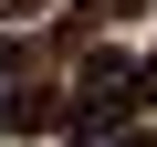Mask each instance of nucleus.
Returning a JSON list of instances; mask_svg holds the SVG:
<instances>
[{"label": "nucleus", "mask_w": 157, "mask_h": 147, "mask_svg": "<svg viewBox=\"0 0 157 147\" xmlns=\"http://www.w3.org/2000/svg\"><path fill=\"white\" fill-rule=\"evenodd\" d=\"M147 105H157V53H147V63H126V53H94V63H84V95H63V137H73V147L126 137Z\"/></svg>", "instance_id": "f257e3e1"}, {"label": "nucleus", "mask_w": 157, "mask_h": 147, "mask_svg": "<svg viewBox=\"0 0 157 147\" xmlns=\"http://www.w3.org/2000/svg\"><path fill=\"white\" fill-rule=\"evenodd\" d=\"M42 126H63V95L42 84V74H21V84L0 95V137H42Z\"/></svg>", "instance_id": "f03ea898"}, {"label": "nucleus", "mask_w": 157, "mask_h": 147, "mask_svg": "<svg viewBox=\"0 0 157 147\" xmlns=\"http://www.w3.org/2000/svg\"><path fill=\"white\" fill-rule=\"evenodd\" d=\"M136 11H147V0H84V11H63V42L73 32H105V21H136Z\"/></svg>", "instance_id": "7ed1b4c3"}, {"label": "nucleus", "mask_w": 157, "mask_h": 147, "mask_svg": "<svg viewBox=\"0 0 157 147\" xmlns=\"http://www.w3.org/2000/svg\"><path fill=\"white\" fill-rule=\"evenodd\" d=\"M21 74H32V42H11V32H0V95H11Z\"/></svg>", "instance_id": "20e7f679"}, {"label": "nucleus", "mask_w": 157, "mask_h": 147, "mask_svg": "<svg viewBox=\"0 0 157 147\" xmlns=\"http://www.w3.org/2000/svg\"><path fill=\"white\" fill-rule=\"evenodd\" d=\"M42 11H52V0H0V32H32Z\"/></svg>", "instance_id": "39448f33"}, {"label": "nucleus", "mask_w": 157, "mask_h": 147, "mask_svg": "<svg viewBox=\"0 0 157 147\" xmlns=\"http://www.w3.org/2000/svg\"><path fill=\"white\" fill-rule=\"evenodd\" d=\"M94 147H157V126H126V137H94Z\"/></svg>", "instance_id": "423d86ee"}]
</instances>
